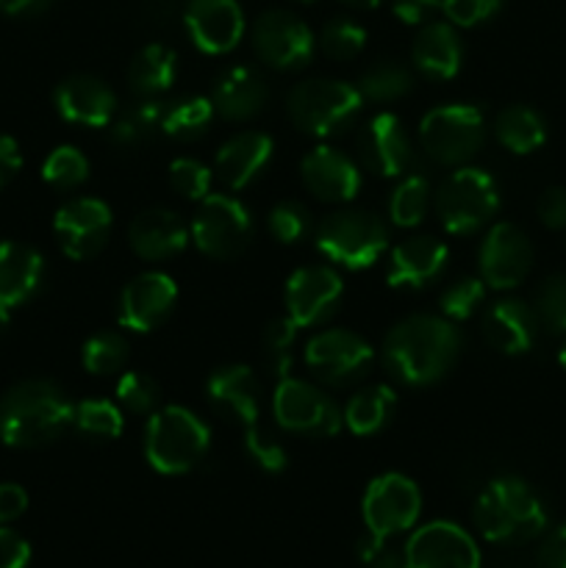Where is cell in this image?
Here are the masks:
<instances>
[{"label": "cell", "mask_w": 566, "mask_h": 568, "mask_svg": "<svg viewBox=\"0 0 566 568\" xmlns=\"http://www.w3.org/2000/svg\"><path fill=\"white\" fill-rule=\"evenodd\" d=\"M364 109V98L344 81L314 78L292 87L286 98L289 120L309 136L331 139L347 131Z\"/></svg>", "instance_id": "5"}, {"label": "cell", "mask_w": 566, "mask_h": 568, "mask_svg": "<svg viewBox=\"0 0 566 568\" xmlns=\"http://www.w3.org/2000/svg\"><path fill=\"white\" fill-rule=\"evenodd\" d=\"M499 211V186L481 166H458L436 192V214L455 236L483 231Z\"/></svg>", "instance_id": "7"}, {"label": "cell", "mask_w": 566, "mask_h": 568, "mask_svg": "<svg viewBox=\"0 0 566 568\" xmlns=\"http://www.w3.org/2000/svg\"><path fill=\"white\" fill-rule=\"evenodd\" d=\"M358 558L366 568H411L405 547H392L388 538L366 530L358 541Z\"/></svg>", "instance_id": "49"}, {"label": "cell", "mask_w": 566, "mask_h": 568, "mask_svg": "<svg viewBox=\"0 0 566 568\" xmlns=\"http://www.w3.org/2000/svg\"><path fill=\"white\" fill-rule=\"evenodd\" d=\"M300 3H311V0H300Z\"/></svg>", "instance_id": "61"}, {"label": "cell", "mask_w": 566, "mask_h": 568, "mask_svg": "<svg viewBox=\"0 0 566 568\" xmlns=\"http://www.w3.org/2000/svg\"><path fill=\"white\" fill-rule=\"evenodd\" d=\"M272 414L283 430L311 438H333L344 427L338 405L322 388L297 377L277 381L272 394Z\"/></svg>", "instance_id": "10"}, {"label": "cell", "mask_w": 566, "mask_h": 568, "mask_svg": "<svg viewBox=\"0 0 566 568\" xmlns=\"http://www.w3.org/2000/svg\"><path fill=\"white\" fill-rule=\"evenodd\" d=\"M214 103L203 94H186V98L166 100L164 116H161V133L175 142H192L200 139L214 122Z\"/></svg>", "instance_id": "34"}, {"label": "cell", "mask_w": 566, "mask_h": 568, "mask_svg": "<svg viewBox=\"0 0 566 568\" xmlns=\"http://www.w3.org/2000/svg\"><path fill=\"white\" fill-rule=\"evenodd\" d=\"M128 355H131L128 338L117 331L94 333V336L87 338L81 349L83 369L94 377H109L122 372L128 364Z\"/></svg>", "instance_id": "37"}, {"label": "cell", "mask_w": 566, "mask_h": 568, "mask_svg": "<svg viewBox=\"0 0 566 568\" xmlns=\"http://www.w3.org/2000/svg\"><path fill=\"white\" fill-rule=\"evenodd\" d=\"M366 31L350 17H336V20L325 22V28L316 37V48L333 61H350L364 50Z\"/></svg>", "instance_id": "42"}, {"label": "cell", "mask_w": 566, "mask_h": 568, "mask_svg": "<svg viewBox=\"0 0 566 568\" xmlns=\"http://www.w3.org/2000/svg\"><path fill=\"white\" fill-rule=\"evenodd\" d=\"M483 300H486V283L483 277H458L449 283L438 297V308H442L444 320L449 322H466L481 311Z\"/></svg>", "instance_id": "43"}, {"label": "cell", "mask_w": 566, "mask_h": 568, "mask_svg": "<svg viewBox=\"0 0 566 568\" xmlns=\"http://www.w3.org/2000/svg\"><path fill=\"white\" fill-rule=\"evenodd\" d=\"M244 449H247V455L253 458V464L261 466L264 471H270V475H277V471L286 469V449H283V444L277 442L266 427H244Z\"/></svg>", "instance_id": "48"}, {"label": "cell", "mask_w": 566, "mask_h": 568, "mask_svg": "<svg viewBox=\"0 0 566 568\" xmlns=\"http://www.w3.org/2000/svg\"><path fill=\"white\" fill-rule=\"evenodd\" d=\"M170 183L181 197L200 203V200H205L211 194L214 172L194 159H175L170 164Z\"/></svg>", "instance_id": "47"}, {"label": "cell", "mask_w": 566, "mask_h": 568, "mask_svg": "<svg viewBox=\"0 0 566 568\" xmlns=\"http://www.w3.org/2000/svg\"><path fill=\"white\" fill-rule=\"evenodd\" d=\"M411 61L427 81H449L464 64V44L453 22L433 20L420 28L411 44Z\"/></svg>", "instance_id": "28"}, {"label": "cell", "mask_w": 566, "mask_h": 568, "mask_svg": "<svg viewBox=\"0 0 566 568\" xmlns=\"http://www.w3.org/2000/svg\"><path fill=\"white\" fill-rule=\"evenodd\" d=\"M342 3L353 6V9H377L383 0H342Z\"/></svg>", "instance_id": "58"}, {"label": "cell", "mask_w": 566, "mask_h": 568, "mask_svg": "<svg viewBox=\"0 0 566 568\" xmlns=\"http://www.w3.org/2000/svg\"><path fill=\"white\" fill-rule=\"evenodd\" d=\"M178 75V59L175 50L166 44H144L137 55H133L131 67H128V83L142 98H155V94L166 92L175 83Z\"/></svg>", "instance_id": "32"}, {"label": "cell", "mask_w": 566, "mask_h": 568, "mask_svg": "<svg viewBox=\"0 0 566 568\" xmlns=\"http://www.w3.org/2000/svg\"><path fill=\"white\" fill-rule=\"evenodd\" d=\"M266 231H270V236L281 244L303 242L311 231L309 209H305L303 203H297V200H281V203L266 214Z\"/></svg>", "instance_id": "44"}, {"label": "cell", "mask_w": 566, "mask_h": 568, "mask_svg": "<svg viewBox=\"0 0 566 568\" xmlns=\"http://www.w3.org/2000/svg\"><path fill=\"white\" fill-rule=\"evenodd\" d=\"M394 405H397V394L392 386H386V383L364 386L344 405V427H350V433H355V436H375L388 425Z\"/></svg>", "instance_id": "31"}, {"label": "cell", "mask_w": 566, "mask_h": 568, "mask_svg": "<svg viewBox=\"0 0 566 568\" xmlns=\"http://www.w3.org/2000/svg\"><path fill=\"white\" fill-rule=\"evenodd\" d=\"M358 155L370 172L381 178H403L414 170V144L400 116L381 111L358 136Z\"/></svg>", "instance_id": "19"}, {"label": "cell", "mask_w": 566, "mask_h": 568, "mask_svg": "<svg viewBox=\"0 0 566 568\" xmlns=\"http://www.w3.org/2000/svg\"><path fill=\"white\" fill-rule=\"evenodd\" d=\"M161 116H164V103L155 98L139 100L131 109L122 111L117 120H111V142L117 148H144L161 133Z\"/></svg>", "instance_id": "35"}, {"label": "cell", "mask_w": 566, "mask_h": 568, "mask_svg": "<svg viewBox=\"0 0 566 568\" xmlns=\"http://www.w3.org/2000/svg\"><path fill=\"white\" fill-rule=\"evenodd\" d=\"M178 303V286L164 272H142L117 300V322L125 331L150 333L164 325Z\"/></svg>", "instance_id": "15"}, {"label": "cell", "mask_w": 566, "mask_h": 568, "mask_svg": "<svg viewBox=\"0 0 566 568\" xmlns=\"http://www.w3.org/2000/svg\"><path fill=\"white\" fill-rule=\"evenodd\" d=\"M431 197L433 192L427 178L411 172L394 186L392 200H388V216L397 227H416L431 209Z\"/></svg>", "instance_id": "38"}, {"label": "cell", "mask_w": 566, "mask_h": 568, "mask_svg": "<svg viewBox=\"0 0 566 568\" xmlns=\"http://www.w3.org/2000/svg\"><path fill=\"white\" fill-rule=\"evenodd\" d=\"M270 92L266 81L250 67H228L214 81L211 103L214 111L228 122H247L264 111Z\"/></svg>", "instance_id": "30"}, {"label": "cell", "mask_w": 566, "mask_h": 568, "mask_svg": "<svg viewBox=\"0 0 566 568\" xmlns=\"http://www.w3.org/2000/svg\"><path fill=\"white\" fill-rule=\"evenodd\" d=\"M55 111L61 120L83 128H109L117 114V94L98 75H70L55 87Z\"/></svg>", "instance_id": "22"}, {"label": "cell", "mask_w": 566, "mask_h": 568, "mask_svg": "<svg viewBox=\"0 0 566 568\" xmlns=\"http://www.w3.org/2000/svg\"><path fill=\"white\" fill-rule=\"evenodd\" d=\"M72 427H75L81 436L89 438H117L125 427L122 419L120 405L109 403V399H83L72 410Z\"/></svg>", "instance_id": "40"}, {"label": "cell", "mask_w": 566, "mask_h": 568, "mask_svg": "<svg viewBox=\"0 0 566 568\" xmlns=\"http://www.w3.org/2000/svg\"><path fill=\"white\" fill-rule=\"evenodd\" d=\"M72 399L53 381H20L0 399V438L14 449L48 447L72 427Z\"/></svg>", "instance_id": "2"}, {"label": "cell", "mask_w": 566, "mask_h": 568, "mask_svg": "<svg viewBox=\"0 0 566 568\" xmlns=\"http://www.w3.org/2000/svg\"><path fill=\"white\" fill-rule=\"evenodd\" d=\"M20 170H22L20 144H17L11 136H3V133H0V189H3L6 183L14 181Z\"/></svg>", "instance_id": "56"}, {"label": "cell", "mask_w": 566, "mask_h": 568, "mask_svg": "<svg viewBox=\"0 0 566 568\" xmlns=\"http://www.w3.org/2000/svg\"><path fill=\"white\" fill-rule=\"evenodd\" d=\"M6 325H9V311H6L3 305H0V333L6 331Z\"/></svg>", "instance_id": "59"}, {"label": "cell", "mask_w": 566, "mask_h": 568, "mask_svg": "<svg viewBox=\"0 0 566 568\" xmlns=\"http://www.w3.org/2000/svg\"><path fill=\"white\" fill-rule=\"evenodd\" d=\"M344 294L342 275L331 266H300L286 281V316L297 327L322 325L338 308Z\"/></svg>", "instance_id": "17"}, {"label": "cell", "mask_w": 566, "mask_h": 568, "mask_svg": "<svg viewBox=\"0 0 566 568\" xmlns=\"http://www.w3.org/2000/svg\"><path fill=\"white\" fill-rule=\"evenodd\" d=\"M503 3L505 0H442V14H447L453 26L475 28L492 20L503 9Z\"/></svg>", "instance_id": "50"}, {"label": "cell", "mask_w": 566, "mask_h": 568, "mask_svg": "<svg viewBox=\"0 0 566 568\" xmlns=\"http://www.w3.org/2000/svg\"><path fill=\"white\" fill-rule=\"evenodd\" d=\"M272 139L261 131H242L228 139L214 159V175L231 192H242L266 170L272 159Z\"/></svg>", "instance_id": "27"}, {"label": "cell", "mask_w": 566, "mask_h": 568, "mask_svg": "<svg viewBox=\"0 0 566 568\" xmlns=\"http://www.w3.org/2000/svg\"><path fill=\"white\" fill-rule=\"evenodd\" d=\"M205 394L214 410L236 425H259L264 403H261V383L250 366L231 364L216 369L205 383Z\"/></svg>", "instance_id": "23"}, {"label": "cell", "mask_w": 566, "mask_h": 568, "mask_svg": "<svg viewBox=\"0 0 566 568\" xmlns=\"http://www.w3.org/2000/svg\"><path fill=\"white\" fill-rule=\"evenodd\" d=\"M159 399L161 388L150 375L122 372L120 381H117V403H120V408L131 410V414H153V410H159Z\"/></svg>", "instance_id": "45"}, {"label": "cell", "mask_w": 566, "mask_h": 568, "mask_svg": "<svg viewBox=\"0 0 566 568\" xmlns=\"http://www.w3.org/2000/svg\"><path fill=\"white\" fill-rule=\"evenodd\" d=\"M253 48L264 64L292 72L311 64L316 50V37L297 14L272 9L264 11L253 22Z\"/></svg>", "instance_id": "13"}, {"label": "cell", "mask_w": 566, "mask_h": 568, "mask_svg": "<svg viewBox=\"0 0 566 568\" xmlns=\"http://www.w3.org/2000/svg\"><path fill=\"white\" fill-rule=\"evenodd\" d=\"M372 361H375L372 344L358 333L342 331V327L320 331L305 344V364L311 375L333 388L358 383L370 372Z\"/></svg>", "instance_id": "11"}, {"label": "cell", "mask_w": 566, "mask_h": 568, "mask_svg": "<svg viewBox=\"0 0 566 568\" xmlns=\"http://www.w3.org/2000/svg\"><path fill=\"white\" fill-rule=\"evenodd\" d=\"M411 568H481V549L464 527L431 521L405 544Z\"/></svg>", "instance_id": "18"}, {"label": "cell", "mask_w": 566, "mask_h": 568, "mask_svg": "<svg viewBox=\"0 0 566 568\" xmlns=\"http://www.w3.org/2000/svg\"><path fill=\"white\" fill-rule=\"evenodd\" d=\"M536 316L553 333H566V272L549 275L536 292Z\"/></svg>", "instance_id": "46"}, {"label": "cell", "mask_w": 566, "mask_h": 568, "mask_svg": "<svg viewBox=\"0 0 566 568\" xmlns=\"http://www.w3.org/2000/svg\"><path fill=\"white\" fill-rule=\"evenodd\" d=\"M536 568H566V525L555 527L538 547Z\"/></svg>", "instance_id": "54"}, {"label": "cell", "mask_w": 566, "mask_h": 568, "mask_svg": "<svg viewBox=\"0 0 566 568\" xmlns=\"http://www.w3.org/2000/svg\"><path fill=\"white\" fill-rule=\"evenodd\" d=\"M314 244L325 258L347 270H366L388 250V227L372 211H333L316 225Z\"/></svg>", "instance_id": "6"}, {"label": "cell", "mask_w": 566, "mask_h": 568, "mask_svg": "<svg viewBox=\"0 0 566 568\" xmlns=\"http://www.w3.org/2000/svg\"><path fill=\"white\" fill-rule=\"evenodd\" d=\"M355 89L361 92V98L372 100V103H392L414 89V72L397 61H377L361 75Z\"/></svg>", "instance_id": "36"}, {"label": "cell", "mask_w": 566, "mask_h": 568, "mask_svg": "<svg viewBox=\"0 0 566 568\" xmlns=\"http://www.w3.org/2000/svg\"><path fill=\"white\" fill-rule=\"evenodd\" d=\"M422 514V494L411 477L388 471V475L375 477L366 486L364 499H361V516L364 527L381 538L400 536L411 530Z\"/></svg>", "instance_id": "12"}, {"label": "cell", "mask_w": 566, "mask_h": 568, "mask_svg": "<svg viewBox=\"0 0 566 568\" xmlns=\"http://www.w3.org/2000/svg\"><path fill=\"white\" fill-rule=\"evenodd\" d=\"M392 11L405 26H427L442 11V0H392Z\"/></svg>", "instance_id": "52"}, {"label": "cell", "mask_w": 566, "mask_h": 568, "mask_svg": "<svg viewBox=\"0 0 566 568\" xmlns=\"http://www.w3.org/2000/svg\"><path fill=\"white\" fill-rule=\"evenodd\" d=\"M55 0H0V14L6 17H37L48 11Z\"/></svg>", "instance_id": "57"}, {"label": "cell", "mask_w": 566, "mask_h": 568, "mask_svg": "<svg viewBox=\"0 0 566 568\" xmlns=\"http://www.w3.org/2000/svg\"><path fill=\"white\" fill-rule=\"evenodd\" d=\"M461 333L444 316L416 314L394 325L381 347L383 369L403 386H433L455 366Z\"/></svg>", "instance_id": "1"}, {"label": "cell", "mask_w": 566, "mask_h": 568, "mask_svg": "<svg viewBox=\"0 0 566 568\" xmlns=\"http://www.w3.org/2000/svg\"><path fill=\"white\" fill-rule=\"evenodd\" d=\"M449 258L447 244L433 236H411L388 253L386 283L392 288H425L444 272Z\"/></svg>", "instance_id": "25"}, {"label": "cell", "mask_w": 566, "mask_h": 568, "mask_svg": "<svg viewBox=\"0 0 566 568\" xmlns=\"http://www.w3.org/2000/svg\"><path fill=\"white\" fill-rule=\"evenodd\" d=\"M192 242L189 225L172 209H148L133 216L128 244L142 261H170Z\"/></svg>", "instance_id": "24"}, {"label": "cell", "mask_w": 566, "mask_h": 568, "mask_svg": "<svg viewBox=\"0 0 566 568\" xmlns=\"http://www.w3.org/2000/svg\"><path fill=\"white\" fill-rule=\"evenodd\" d=\"M253 216L231 194H209L200 200L189 233L194 247L214 261H231L242 255L253 242Z\"/></svg>", "instance_id": "9"}, {"label": "cell", "mask_w": 566, "mask_h": 568, "mask_svg": "<svg viewBox=\"0 0 566 568\" xmlns=\"http://www.w3.org/2000/svg\"><path fill=\"white\" fill-rule=\"evenodd\" d=\"M533 266V244L514 222H497L481 244V277L486 286L505 292L516 288Z\"/></svg>", "instance_id": "16"}, {"label": "cell", "mask_w": 566, "mask_h": 568, "mask_svg": "<svg viewBox=\"0 0 566 568\" xmlns=\"http://www.w3.org/2000/svg\"><path fill=\"white\" fill-rule=\"evenodd\" d=\"M536 214L542 220V225L549 227V231H566V189H544L536 203Z\"/></svg>", "instance_id": "51"}, {"label": "cell", "mask_w": 566, "mask_h": 568, "mask_svg": "<svg viewBox=\"0 0 566 568\" xmlns=\"http://www.w3.org/2000/svg\"><path fill=\"white\" fill-rule=\"evenodd\" d=\"M558 364L564 366V372H566V338H564V344H560V349H558Z\"/></svg>", "instance_id": "60"}, {"label": "cell", "mask_w": 566, "mask_h": 568, "mask_svg": "<svg viewBox=\"0 0 566 568\" xmlns=\"http://www.w3.org/2000/svg\"><path fill=\"white\" fill-rule=\"evenodd\" d=\"M209 447V425L183 405H170L150 414L144 430V458L159 475H186L205 458Z\"/></svg>", "instance_id": "4"}, {"label": "cell", "mask_w": 566, "mask_h": 568, "mask_svg": "<svg viewBox=\"0 0 566 568\" xmlns=\"http://www.w3.org/2000/svg\"><path fill=\"white\" fill-rule=\"evenodd\" d=\"M31 547L20 532L0 525V568H28Z\"/></svg>", "instance_id": "53"}, {"label": "cell", "mask_w": 566, "mask_h": 568, "mask_svg": "<svg viewBox=\"0 0 566 568\" xmlns=\"http://www.w3.org/2000/svg\"><path fill=\"white\" fill-rule=\"evenodd\" d=\"M111 225H114L111 209L98 197L67 200L53 216V233L59 239V247L72 261L94 258L109 242Z\"/></svg>", "instance_id": "14"}, {"label": "cell", "mask_w": 566, "mask_h": 568, "mask_svg": "<svg viewBox=\"0 0 566 568\" xmlns=\"http://www.w3.org/2000/svg\"><path fill=\"white\" fill-rule=\"evenodd\" d=\"M297 331L289 316H277L261 333V349H264V366L275 381H283L292 372L294 361V342H297Z\"/></svg>", "instance_id": "39"}, {"label": "cell", "mask_w": 566, "mask_h": 568, "mask_svg": "<svg viewBox=\"0 0 566 568\" xmlns=\"http://www.w3.org/2000/svg\"><path fill=\"white\" fill-rule=\"evenodd\" d=\"M538 316L533 305L525 300L505 297L488 305L483 314V338L488 347L503 355H525L530 353L538 336Z\"/></svg>", "instance_id": "26"}, {"label": "cell", "mask_w": 566, "mask_h": 568, "mask_svg": "<svg viewBox=\"0 0 566 568\" xmlns=\"http://www.w3.org/2000/svg\"><path fill=\"white\" fill-rule=\"evenodd\" d=\"M28 510L26 488L17 483H0V525H11Z\"/></svg>", "instance_id": "55"}, {"label": "cell", "mask_w": 566, "mask_h": 568, "mask_svg": "<svg viewBox=\"0 0 566 568\" xmlns=\"http://www.w3.org/2000/svg\"><path fill=\"white\" fill-rule=\"evenodd\" d=\"M486 139V120L477 105L449 103L427 111L420 122V144L436 164L464 166Z\"/></svg>", "instance_id": "8"}, {"label": "cell", "mask_w": 566, "mask_h": 568, "mask_svg": "<svg viewBox=\"0 0 566 568\" xmlns=\"http://www.w3.org/2000/svg\"><path fill=\"white\" fill-rule=\"evenodd\" d=\"M497 142L514 155H530L547 142V122L530 105H508L497 114L494 122Z\"/></svg>", "instance_id": "33"}, {"label": "cell", "mask_w": 566, "mask_h": 568, "mask_svg": "<svg viewBox=\"0 0 566 568\" xmlns=\"http://www.w3.org/2000/svg\"><path fill=\"white\" fill-rule=\"evenodd\" d=\"M44 258L22 242H0V305L6 311L26 305L42 288Z\"/></svg>", "instance_id": "29"}, {"label": "cell", "mask_w": 566, "mask_h": 568, "mask_svg": "<svg viewBox=\"0 0 566 568\" xmlns=\"http://www.w3.org/2000/svg\"><path fill=\"white\" fill-rule=\"evenodd\" d=\"M300 175L305 189L322 203H350L361 192L358 164L327 144H320L300 161Z\"/></svg>", "instance_id": "21"}, {"label": "cell", "mask_w": 566, "mask_h": 568, "mask_svg": "<svg viewBox=\"0 0 566 568\" xmlns=\"http://www.w3.org/2000/svg\"><path fill=\"white\" fill-rule=\"evenodd\" d=\"M475 525L492 544H527L547 530V510L519 477H494L475 503Z\"/></svg>", "instance_id": "3"}, {"label": "cell", "mask_w": 566, "mask_h": 568, "mask_svg": "<svg viewBox=\"0 0 566 568\" xmlns=\"http://www.w3.org/2000/svg\"><path fill=\"white\" fill-rule=\"evenodd\" d=\"M42 178L48 186L59 189V192H72V189H78L89 178L87 155L78 148H72V144H61V148H55L44 159Z\"/></svg>", "instance_id": "41"}, {"label": "cell", "mask_w": 566, "mask_h": 568, "mask_svg": "<svg viewBox=\"0 0 566 568\" xmlns=\"http://www.w3.org/2000/svg\"><path fill=\"white\" fill-rule=\"evenodd\" d=\"M183 26L194 48L209 55L231 53L244 37V14L236 0H189Z\"/></svg>", "instance_id": "20"}]
</instances>
